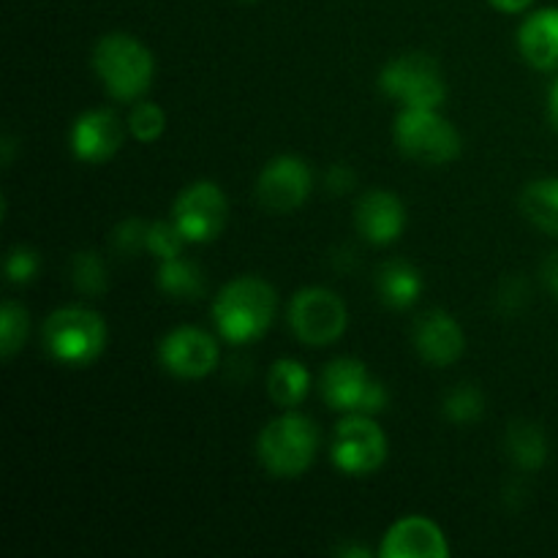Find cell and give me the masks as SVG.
I'll return each instance as SVG.
<instances>
[{"mask_svg":"<svg viewBox=\"0 0 558 558\" xmlns=\"http://www.w3.org/2000/svg\"><path fill=\"white\" fill-rule=\"evenodd\" d=\"M276 289L254 276L229 281L213 303V319L229 343H251L265 336L276 319Z\"/></svg>","mask_w":558,"mask_h":558,"instance_id":"obj_1","label":"cell"},{"mask_svg":"<svg viewBox=\"0 0 558 558\" xmlns=\"http://www.w3.org/2000/svg\"><path fill=\"white\" fill-rule=\"evenodd\" d=\"M93 69L118 101H136L153 85L156 60L153 52L129 33H107L93 49Z\"/></svg>","mask_w":558,"mask_h":558,"instance_id":"obj_2","label":"cell"},{"mask_svg":"<svg viewBox=\"0 0 558 558\" xmlns=\"http://www.w3.org/2000/svg\"><path fill=\"white\" fill-rule=\"evenodd\" d=\"M319 450V428L305 414L287 412L267 423L256 439V456L272 477H300Z\"/></svg>","mask_w":558,"mask_h":558,"instance_id":"obj_3","label":"cell"},{"mask_svg":"<svg viewBox=\"0 0 558 558\" xmlns=\"http://www.w3.org/2000/svg\"><path fill=\"white\" fill-rule=\"evenodd\" d=\"M44 347L63 365H90L107 349V322L82 305H69L44 322Z\"/></svg>","mask_w":558,"mask_h":558,"instance_id":"obj_4","label":"cell"},{"mask_svg":"<svg viewBox=\"0 0 558 558\" xmlns=\"http://www.w3.org/2000/svg\"><path fill=\"white\" fill-rule=\"evenodd\" d=\"M396 142L412 161L436 167L458 158L461 134L436 109H403L396 120Z\"/></svg>","mask_w":558,"mask_h":558,"instance_id":"obj_5","label":"cell"},{"mask_svg":"<svg viewBox=\"0 0 558 558\" xmlns=\"http://www.w3.org/2000/svg\"><path fill=\"white\" fill-rule=\"evenodd\" d=\"M381 90L403 104V109H439L447 96L445 76L430 54L409 52L390 60L379 76Z\"/></svg>","mask_w":558,"mask_h":558,"instance_id":"obj_6","label":"cell"},{"mask_svg":"<svg viewBox=\"0 0 558 558\" xmlns=\"http://www.w3.org/2000/svg\"><path fill=\"white\" fill-rule=\"evenodd\" d=\"M347 305L330 289H300L289 303V327L308 347H330L347 332Z\"/></svg>","mask_w":558,"mask_h":558,"instance_id":"obj_7","label":"cell"},{"mask_svg":"<svg viewBox=\"0 0 558 558\" xmlns=\"http://www.w3.org/2000/svg\"><path fill=\"white\" fill-rule=\"evenodd\" d=\"M322 398L338 412L379 414L387 407V390L371 379L368 368L357 357H338L322 374Z\"/></svg>","mask_w":558,"mask_h":558,"instance_id":"obj_8","label":"cell"},{"mask_svg":"<svg viewBox=\"0 0 558 558\" xmlns=\"http://www.w3.org/2000/svg\"><path fill=\"white\" fill-rule=\"evenodd\" d=\"M387 458V436L371 414H349L332 436V463L349 477L374 474Z\"/></svg>","mask_w":558,"mask_h":558,"instance_id":"obj_9","label":"cell"},{"mask_svg":"<svg viewBox=\"0 0 558 558\" xmlns=\"http://www.w3.org/2000/svg\"><path fill=\"white\" fill-rule=\"evenodd\" d=\"M229 205L223 191L210 180H196L180 191L172 205V221L189 243H210L223 232Z\"/></svg>","mask_w":558,"mask_h":558,"instance_id":"obj_10","label":"cell"},{"mask_svg":"<svg viewBox=\"0 0 558 558\" xmlns=\"http://www.w3.org/2000/svg\"><path fill=\"white\" fill-rule=\"evenodd\" d=\"M311 185V167L298 156H278L267 163L256 180V194L259 202L272 213H292L308 199Z\"/></svg>","mask_w":558,"mask_h":558,"instance_id":"obj_11","label":"cell"},{"mask_svg":"<svg viewBox=\"0 0 558 558\" xmlns=\"http://www.w3.org/2000/svg\"><path fill=\"white\" fill-rule=\"evenodd\" d=\"M158 357L178 379H202L218 365V343L199 327H178L163 336Z\"/></svg>","mask_w":558,"mask_h":558,"instance_id":"obj_12","label":"cell"},{"mask_svg":"<svg viewBox=\"0 0 558 558\" xmlns=\"http://www.w3.org/2000/svg\"><path fill=\"white\" fill-rule=\"evenodd\" d=\"M381 558H447L450 545H447L445 532L434 521L423 515L401 518L387 529L379 548Z\"/></svg>","mask_w":558,"mask_h":558,"instance_id":"obj_13","label":"cell"},{"mask_svg":"<svg viewBox=\"0 0 558 558\" xmlns=\"http://www.w3.org/2000/svg\"><path fill=\"white\" fill-rule=\"evenodd\" d=\"M71 150L85 163H104L123 145V125L109 109L82 112L71 125Z\"/></svg>","mask_w":558,"mask_h":558,"instance_id":"obj_14","label":"cell"},{"mask_svg":"<svg viewBox=\"0 0 558 558\" xmlns=\"http://www.w3.org/2000/svg\"><path fill=\"white\" fill-rule=\"evenodd\" d=\"M354 223L357 232L374 245L396 243L407 227V210L396 194L381 189H371L360 196L354 207Z\"/></svg>","mask_w":558,"mask_h":558,"instance_id":"obj_15","label":"cell"},{"mask_svg":"<svg viewBox=\"0 0 558 558\" xmlns=\"http://www.w3.org/2000/svg\"><path fill=\"white\" fill-rule=\"evenodd\" d=\"M414 347L420 357L436 368H447L463 354V330L447 311H428L414 325Z\"/></svg>","mask_w":558,"mask_h":558,"instance_id":"obj_16","label":"cell"},{"mask_svg":"<svg viewBox=\"0 0 558 558\" xmlns=\"http://www.w3.org/2000/svg\"><path fill=\"white\" fill-rule=\"evenodd\" d=\"M518 49L539 71L558 69V9H539L518 27Z\"/></svg>","mask_w":558,"mask_h":558,"instance_id":"obj_17","label":"cell"},{"mask_svg":"<svg viewBox=\"0 0 558 558\" xmlns=\"http://www.w3.org/2000/svg\"><path fill=\"white\" fill-rule=\"evenodd\" d=\"M376 292H379L381 303L390 308H409L423 294V276L409 262H385L376 272Z\"/></svg>","mask_w":558,"mask_h":558,"instance_id":"obj_18","label":"cell"},{"mask_svg":"<svg viewBox=\"0 0 558 558\" xmlns=\"http://www.w3.org/2000/svg\"><path fill=\"white\" fill-rule=\"evenodd\" d=\"M311 390V374L298 360H278L267 374V392L281 409H294Z\"/></svg>","mask_w":558,"mask_h":558,"instance_id":"obj_19","label":"cell"},{"mask_svg":"<svg viewBox=\"0 0 558 558\" xmlns=\"http://www.w3.org/2000/svg\"><path fill=\"white\" fill-rule=\"evenodd\" d=\"M523 216L543 232L558 238V178H543L526 185L521 196Z\"/></svg>","mask_w":558,"mask_h":558,"instance_id":"obj_20","label":"cell"},{"mask_svg":"<svg viewBox=\"0 0 558 558\" xmlns=\"http://www.w3.org/2000/svg\"><path fill=\"white\" fill-rule=\"evenodd\" d=\"M158 287L169 298L199 300L205 294L207 281L202 276L199 265L183 259V256H174V259H163L161 267H158Z\"/></svg>","mask_w":558,"mask_h":558,"instance_id":"obj_21","label":"cell"},{"mask_svg":"<svg viewBox=\"0 0 558 558\" xmlns=\"http://www.w3.org/2000/svg\"><path fill=\"white\" fill-rule=\"evenodd\" d=\"M507 450L512 461L526 472H537L548 461V439L543 430L532 423H515L507 434Z\"/></svg>","mask_w":558,"mask_h":558,"instance_id":"obj_22","label":"cell"},{"mask_svg":"<svg viewBox=\"0 0 558 558\" xmlns=\"http://www.w3.org/2000/svg\"><path fill=\"white\" fill-rule=\"evenodd\" d=\"M27 311L16 300H5L0 308V354L11 360L27 341Z\"/></svg>","mask_w":558,"mask_h":558,"instance_id":"obj_23","label":"cell"},{"mask_svg":"<svg viewBox=\"0 0 558 558\" xmlns=\"http://www.w3.org/2000/svg\"><path fill=\"white\" fill-rule=\"evenodd\" d=\"M71 278H74V287L82 294H98L107 292V267H104L101 256L96 251H80L71 262Z\"/></svg>","mask_w":558,"mask_h":558,"instance_id":"obj_24","label":"cell"},{"mask_svg":"<svg viewBox=\"0 0 558 558\" xmlns=\"http://www.w3.org/2000/svg\"><path fill=\"white\" fill-rule=\"evenodd\" d=\"M483 412L485 398L474 385H461L456 387V390L447 392L445 414L452 423H474L477 417H483Z\"/></svg>","mask_w":558,"mask_h":558,"instance_id":"obj_25","label":"cell"},{"mask_svg":"<svg viewBox=\"0 0 558 558\" xmlns=\"http://www.w3.org/2000/svg\"><path fill=\"white\" fill-rule=\"evenodd\" d=\"M129 129L134 134V140L147 145V142H156L163 134V129H167V114H163V109L158 104L136 101L129 114Z\"/></svg>","mask_w":558,"mask_h":558,"instance_id":"obj_26","label":"cell"},{"mask_svg":"<svg viewBox=\"0 0 558 558\" xmlns=\"http://www.w3.org/2000/svg\"><path fill=\"white\" fill-rule=\"evenodd\" d=\"M185 243L189 240L183 238V232H180L174 221H156L147 227V251L156 254L161 262L183 254Z\"/></svg>","mask_w":558,"mask_h":558,"instance_id":"obj_27","label":"cell"},{"mask_svg":"<svg viewBox=\"0 0 558 558\" xmlns=\"http://www.w3.org/2000/svg\"><path fill=\"white\" fill-rule=\"evenodd\" d=\"M147 227H150V223L140 221V218L123 221L112 234L114 248H118L120 254H140V251H147Z\"/></svg>","mask_w":558,"mask_h":558,"instance_id":"obj_28","label":"cell"},{"mask_svg":"<svg viewBox=\"0 0 558 558\" xmlns=\"http://www.w3.org/2000/svg\"><path fill=\"white\" fill-rule=\"evenodd\" d=\"M38 272V256L33 248H25V245H16L11 248L9 259H5V276H9L11 283H27L33 281V276Z\"/></svg>","mask_w":558,"mask_h":558,"instance_id":"obj_29","label":"cell"},{"mask_svg":"<svg viewBox=\"0 0 558 558\" xmlns=\"http://www.w3.org/2000/svg\"><path fill=\"white\" fill-rule=\"evenodd\" d=\"M354 185V172L349 167H343V163H336V167L327 172V189L332 191V194H347V191H352Z\"/></svg>","mask_w":558,"mask_h":558,"instance_id":"obj_30","label":"cell"},{"mask_svg":"<svg viewBox=\"0 0 558 558\" xmlns=\"http://www.w3.org/2000/svg\"><path fill=\"white\" fill-rule=\"evenodd\" d=\"M543 278H545V287L558 298V251L550 254L543 265Z\"/></svg>","mask_w":558,"mask_h":558,"instance_id":"obj_31","label":"cell"},{"mask_svg":"<svg viewBox=\"0 0 558 558\" xmlns=\"http://www.w3.org/2000/svg\"><path fill=\"white\" fill-rule=\"evenodd\" d=\"M490 5L499 11H505V14H518V11H523L532 5V0H490Z\"/></svg>","mask_w":558,"mask_h":558,"instance_id":"obj_32","label":"cell"},{"mask_svg":"<svg viewBox=\"0 0 558 558\" xmlns=\"http://www.w3.org/2000/svg\"><path fill=\"white\" fill-rule=\"evenodd\" d=\"M548 118L550 123H554V129L558 131V80L554 82V87H550L548 93Z\"/></svg>","mask_w":558,"mask_h":558,"instance_id":"obj_33","label":"cell"},{"mask_svg":"<svg viewBox=\"0 0 558 558\" xmlns=\"http://www.w3.org/2000/svg\"><path fill=\"white\" fill-rule=\"evenodd\" d=\"M338 556H357V558H371V550H368V548H354V545H349V548H341V550H338Z\"/></svg>","mask_w":558,"mask_h":558,"instance_id":"obj_34","label":"cell"},{"mask_svg":"<svg viewBox=\"0 0 558 558\" xmlns=\"http://www.w3.org/2000/svg\"><path fill=\"white\" fill-rule=\"evenodd\" d=\"M11 153H14V140H11V136H5L3 140V163L5 167L11 163Z\"/></svg>","mask_w":558,"mask_h":558,"instance_id":"obj_35","label":"cell"},{"mask_svg":"<svg viewBox=\"0 0 558 558\" xmlns=\"http://www.w3.org/2000/svg\"><path fill=\"white\" fill-rule=\"evenodd\" d=\"M248 3H256V0H248Z\"/></svg>","mask_w":558,"mask_h":558,"instance_id":"obj_36","label":"cell"}]
</instances>
